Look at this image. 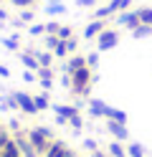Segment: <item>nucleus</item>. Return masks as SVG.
I'll use <instances>...</instances> for the list:
<instances>
[{
  "mask_svg": "<svg viewBox=\"0 0 152 157\" xmlns=\"http://www.w3.org/2000/svg\"><path fill=\"white\" fill-rule=\"evenodd\" d=\"M0 76H3V78H8V76H10V68H5L3 63H0Z\"/></svg>",
  "mask_w": 152,
  "mask_h": 157,
  "instance_id": "nucleus-38",
  "label": "nucleus"
},
{
  "mask_svg": "<svg viewBox=\"0 0 152 157\" xmlns=\"http://www.w3.org/2000/svg\"><path fill=\"white\" fill-rule=\"evenodd\" d=\"M20 61H23V66L28 68V71H38V68H41L36 53H30V51H23V53H20Z\"/></svg>",
  "mask_w": 152,
  "mask_h": 157,
  "instance_id": "nucleus-12",
  "label": "nucleus"
},
{
  "mask_svg": "<svg viewBox=\"0 0 152 157\" xmlns=\"http://www.w3.org/2000/svg\"><path fill=\"white\" fill-rule=\"evenodd\" d=\"M10 3H13L15 8H20V10H25V8H30L36 0H10Z\"/></svg>",
  "mask_w": 152,
  "mask_h": 157,
  "instance_id": "nucleus-32",
  "label": "nucleus"
},
{
  "mask_svg": "<svg viewBox=\"0 0 152 157\" xmlns=\"http://www.w3.org/2000/svg\"><path fill=\"white\" fill-rule=\"evenodd\" d=\"M58 31H61V23H56V21L46 23V36H58Z\"/></svg>",
  "mask_w": 152,
  "mask_h": 157,
  "instance_id": "nucleus-28",
  "label": "nucleus"
},
{
  "mask_svg": "<svg viewBox=\"0 0 152 157\" xmlns=\"http://www.w3.org/2000/svg\"><path fill=\"white\" fill-rule=\"evenodd\" d=\"M152 36V25H147V23H139L134 31H132V38L134 41H142V38H150Z\"/></svg>",
  "mask_w": 152,
  "mask_h": 157,
  "instance_id": "nucleus-18",
  "label": "nucleus"
},
{
  "mask_svg": "<svg viewBox=\"0 0 152 157\" xmlns=\"http://www.w3.org/2000/svg\"><path fill=\"white\" fill-rule=\"evenodd\" d=\"M10 140H13V134H8V129H3V127H0V147H5Z\"/></svg>",
  "mask_w": 152,
  "mask_h": 157,
  "instance_id": "nucleus-33",
  "label": "nucleus"
},
{
  "mask_svg": "<svg viewBox=\"0 0 152 157\" xmlns=\"http://www.w3.org/2000/svg\"><path fill=\"white\" fill-rule=\"evenodd\" d=\"M53 112H56L58 117H64V119H71V117L79 114V106H74V104H56Z\"/></svg>",
  "mask_w": 152,
  "mask_h": 157,
  "instance_id": "nucleus-11",
  "label": "nucleus"
},
{
  "mask_svg": "<svg viewBox=\"0 0 152 157\" xmlns=\"http://www.w3.org/2000/svg\"><path fill=\"white\" fill-rule=\"evenodd\" d=\"M94 68H89V66H84V68H79V71H74L71 74V89L68 91H74V94H79V96H84V99H89V91H91V84H94Z\"/></svg>",
  "mask_w": 152,
  "mask_h": 157,
  "instance_id": "nucleus-1",
  "label": "nucleus"
},
{
  "mask_svg": "<svg viewBox=\"0 0 152 157\" xmlns=\"http://www.w3.org/2000/svg\"><path fill=\"white\" fill-rule=\"evenodd\" d=\"M58 38H61V41H68V38H74V31H71L68 25H61V31H58Z\"/></svg>",
  "mask_w": 152,
  "mask_h": 157,
  "instance_id": "nucleus-31",
  "label": "nucleus"
},
{
  "mask_svg": "<svg viewBox=\"0 0 152 157\" xmlns=\"http://www.w3.org/2000/svg\"><path fill=\"white\" fill-rule=\"evenodd\" d=\"M64 152H66V144L61 142V140H53V142L48 144V150H46L43 157H64Z\"/></svg>",
  "mask_w": 152,
  "mask_h": 157,
  "instance_id": "nucleus-15",
  "label": "nucleus"
},
{
  "mask_svg": "<svg viewBox=\"0 0 152 157\" xmlns=\"http://www.w3.org/2000/svg\"><path fill=\"white\" fill-rule=\"evenodd\" d=\"M107 132L119 142H129V129L124 122H114V119H107Z\"/></svg>",
  "mask_w": 152,
  "mask_h": 157,
  "instance_id": "nucleus-6",
  "label": "nucleus"
},
{
  "mask_svg": "<svg viewBox=\"0 0 152 157\" xmlns=\"http://www.w3.org/2000/svg\"><path fill=\"white\" fill-rule=\"evenodd\" d=\"M28 36H33V38L46 36V23H30L28 25Z\"/></svg>",
  "mask_w": 152,
  "mask_h": 157,
  "instance_id": "nucleus-22",
  "label": "nucleus"
},
{
  "mask_svg": "<svg viewBox=\"0 0 152 157\" xmlns=\"http://www.w3.org/2000/svg\"><path fill=\"white\" fill-rule=\"evenodd\" d=\"M84 66H86V56H74L71 53V58H66V63H64V74H74V71H79Z\"/></svg>",
  "mask_w": 152,
  "mask_h": 157,
  "instance_id": "nucleus-9",
  "label": "nucleus"
},
{
  "mask_svg": "<svg viewBox=\"0 0 152 157\" xmlns=\"http://www.w3.org/2000/svg\"><path fill=\"white\" fill-rule=\"evenodd\" d=\"M15 99H18V109L23 112V114H28V117L38 114L36 99H33V96H30V94H25V91H15Z\"/></svg>",
  "mask_w": 152,
  "mask_h": 157,
  "instance_id": "nucleus-5",
  "label": "nucleus"
},
{
  "mask_svg": "<svg viewBox=\"0 0 152 157\" xmlns=\"http://www.w3.org/2000/svg\"><path fill=\"white\" fill-rule=\"evenodd\" d=\"M46 38V51H56V48L61 46V38L58 36H43Z\"/></svg>",
  "mask_w": 152,
  "mask_h": 157,
  "instance_id": "nucleus-27",
  "label": "nucleus"
},
{
  "mask_svg": "<svg viewBox=\"0 0 152 157\" xmlns=\"http://www.w3.org/2000/svg\"><path fill=\"white\" fill-rule=\"evenodd\" d=\"M0 21H8V10H3V8H0Z\"/></svg>",
  "mask_w": 152,
  "mask_h": 157,
  "instance_id": "nucleus-39",
  "label": "nucleus"
},
{
  "mask_svg": "<svg viewBox=\"0 0 152 157\" xmlns=\"http://www.w3.org/2000/svg\"><path fill=\"white\" fill-rule=\"evenodd\" d=\"M104 28H107V21H96V18H94L91 23H86V28H84V38H86V41H96L99 33L104 31Z\"/></svg>",
  "mask_w": 152,
  "mask_h": 157,
  "instance_id": "nucleus-7",
  "label": "nucleus"
},
{
  "mask_svg": "<svg viewBox=\"0 0 152 157\" xmlns=\"http://www.w3.org/2000/svg\"><path fill=\"white\" fill-rule=\"evenodd\" d=\"M23 81H25V84L38 81V74H36V71H23Z\"/></svg>",
  "mask_w": 152,
  "mask_h": 157,
  "instance_id": "nucleus-34",
  "label": "nucleus"
},
{
  "mask_svg": "<svg viewBox=\"0 0 152 157\" xmlns=\"http://www.w3.org/2000/svg\"><path fill=\"white\" fill-rule=\"evenodd\" d=\"M43 10H46L48 15H61V13H66V5L61 3V0H48Z\"/></svg>",
  "mask_w": 152,
  "mask_h": 157,
  "instance_id": "nucleus-17",
  "label": "nucleus"
},
{
  "mask_svg": "<svg viewBox=\"0 0 152 157\" xmlns=\"http://www.w3.org/2000/svg\"><path fill=\"white\" fill-rule=\"evenodd\" d=\"M137 15H139V23H147V25H152V8H150V5H142V8H137Z\"/></svg>",
  "mask_w": 152,
  "mask_h": 157,
  "instance_id": "nucleus-20",
  "label": "nucleus"
},
{
  "mask_svg": "<svg viewBox=\"0 0 152 157\" xmlns=\"http://www.w3.org/2000/svg\"><path fill=\"white\" fill-rule=\"evenodd\" d=\"M33 18H36V13L30 10V8H25V10H20V21H23L25 25H30V23H33Z\"/></svg>",
  "mask_w": 152,
  "mask_h": 157,
  "instance_id": "nucleus-30",
  "label": "nucleus"
},
{
  "mask_svg": "<svg viewBox=\"0 0 152 157\" xmlns=\"http://www.w3.org/2000/svg\"><path fill=\"white\" fill-rule=\"evenodd\" d=\"M25 137H28V142L33 144V150H36V152H38L41 157L46 155L48 144L53 142V140H51V137H48V134H46L43 129H41V127H33V129H25Z\"/></svg>",
  "mask_w": 152,
  "mask_h": 157,
  "instance_id": "nucleus-2",
  "label": "nucleus"
},
{
  "mask_svg": "<svg viewBox=\"0 0 152 157\" xmlns=\"http://www.w3.org/2000/svg\"><path fill=\"white\" fill-rule=\"evenodd\" d=\"M89 157H109V155L101 152V150H94V152H89Z\"/></svg>",
  "mask_w": 152,
  "mask_h": 157,
  "instance_id": "nucleus-37",
  "label": "nucleus"
},
{
  "mask_svg": "<svg viewBox=\"0 0 152 157\" xmlns=\"http://www.w3.org/2000/svg\"><path fill=\"white\" fill-rule=\"evenodd\" d=\"M33 99H36V106H38V112L48 109V104H51V101H48V94H46V91H43V94H36Z\"/></svg>",
  "mask_w": 152,
  "mask_h": 157,
  "instance_id": "nucleus-25",
  "label": "nucleus"
},
{
  "mask_svg": "<svg viewBox=\"0 0 152 157\" xmlns=\"http://www.w3.org/2000/svg\"><path fill=\"white\" fill-rule=\"evenodd\" d=\"M117 43H119V31L117 28H104L99 33V38H96V51L99 53L111 51V48H117Z\"/></svg>",
  "mask_w": 152,
  "mask_h": 157,
  "instance_id": "nucleus-3",
  "label": "nucleus"
},
{
  "mask_svg": "<svg viewBox=\"0 0 152 157\" xmlns=\"http://www.w3.org/2000/svg\"><path fill=\"white\" fill-rule=\"evenodd\" d=\"M84 147H86L89 152H94V150H99V144H96V140H91V137H86V140H84Z\"/></svg>",
  "mask_w": 152,
  "mask_h": 157,
  "instance_id": "nucleus-35",
  "label": "nucleus"
},
{
  "mask_svg": "<svg viewBox=\"0 0 152 157\" xmlns=\"http://www.w3.org/2000/svg\"><path fill=\"white\" fill-rule=\"evenodd\" d=\"M107 5H109V10H111V13L117 15V13H122V10H129L132 0H109Z\"/></svg>",
  "mask_w": 152,
  "mask_h": 157,
  "instance_id": "nucleus-19",
  "label": "nucleus"
},
{
  "mask_svg": "<svg viewBox=\"0 0 152 157\" xmlns=\"http://www.w3.org/2000/svg\"><path fill=\"white\" fill-rule=\"evenodd\" d=\"M107 155H109V157H127L124 142H119V140H111V142H109V147H107Z\"/></svg>",
  "mask_w": 152,
  "mask_h": 157,
  "instance_id": "nucleus-14",
  "label": "nucleus"
},
{
  "mask_svg": "<svg viewBox=\"0 0 152 157\" xmlns=\"http://www.w3.org/2000/svg\"><path fill=\"white\" fill-rule=\"evenodd\" d=\"M0 3H3V0H0Z\"/></svg>",
  "mask_w": 152,
  "mask_h": 157,
  "instance_id": "nucleus-40",
  "label": "nucleus"
},
{
  "mask_svg": "<svg viewBox=\"0 0 152 157\" xmlns=\"http://www.w3.org/2000/svg\"><path fill=\"white\" fill-rule=\"evenodd\" d=\"M127 157H145V147L139 142H129L127 144Z\"/></svg>",
  "mask_w": 152,
  "mask_h": 157,
  "instance_id": "nucleus-21",
  "label": "nucleus"
},
{
  "mask_svg": "<svg viewBox=\"0 0 152 157\" xmlns=\"http://www.w3.org/2000/svg\"><path fill=\"white\" fill-rule=\"evenodd\" d=\"M3 46L8 48V51H18V48H20V36H10V38L5 36L3 38Z\"/></svg>",
  "mask_w": 152,
  "mask_h": 157,
  "instance_id": "nucleus-23",
  "label": "nucleus"
},
{
  "mask_svg": "<svg viewBox=\"0 0 152 157\" xmlns=\"http://www.w3.org/2000/svg\"><path fill=\"white\" fill-rule=\"evenodd\" d=\"M114 23H117V25H122V28H129V33H132V31H134V28L139 25L137 8H134V10H122V13H117V15H114Z\"/></svg>",
  "mask_w": 152,
  "mask_h": 157,
  "instance_id": "nucleus-4",
  "label": "nucleus"
},
{
  "mask_svg": "<svg viewBox=\"0 0 152 157\" xmlns=\"http://www.w3.org/2000/svg\"><path fill=\"white\" fill-rule=\"evenodd\" d=\"M76 5H79V8H94L96 0H76Z\"/></svg>",
  "mask_w": 152,
  "mask_h": 157,
  "instance_id": "nucleus-36",
  "label": "nucleus"
},
{
  "mask_svg": "<svg viewBox=\"0 0 152 157\" xmlns=\"http://www.w3.org/2000/svg\"><path fill=\"white\" fill-rule=\"evenodd\" d=\"M86 66H89V68H96V66H99V51L86 53Z\"/></svg>",
  "mask_w": 152,
  "mask_h": 157,
  "instance_id": "nucleus-29",
  "label": "nucleus"
},
{
  "mask_svg": "<svg viewBox=\"0 0 152 157\" xmlns=\"http://www.w3.org/2000/svg\"><path fill=\"white\" fill-rule=\"evenodd\" d=\"M104 119H114V122H124V124H127V112L117 109V106H107V112H104Z\"/></svg>",
  "mask_w": 152,
  "mask_h": 157,
  "instance_id": "nucleus-16",
  "label": "nucleus"
},
{
  "mask_svg": "<svg viewBox=\"0 0 152 157\" xmlns=\"http://www.w3.org/2000/svg\"><path fill=\"white\" fill-rule=\"evenodd\" d=\"M86 106H89V114L91 117H104V112H107V101H101V99H96V96H89L86 99Z\"/></svg>",
  "mask_w": 152,
  "mask_h": 157,
  "instance_id": "nucleus-8",
  "label": "nucleus"
},
{
  "mask_svg": "<svg viewBox=\"0 0 152 157\" xmlns=\"http://www.w3.org/2000/svg\"><path fill=\"white\" fill-rule=\"evenodd\" d=\"M94 18H96V21H107V18H114V13L109 10V5H101V8L94 10Z\"/></svg>",
  "mask_w": 152,
  "mask_h": 157,
  "instance_id": "nucleus-24",
  "label": "nucleus"
},
{
  "mask_svg": "<svg viewBox=\"0 0 152 157\" xmlns=\"http://www.w3.org/2000/svg\"><path fill=\"white\" fill-rule=\"evenodd\" d=\"M36 74H38V81H41V86H43V91L48 94V89L53 86V71H51L48 66H41Z\"/></svg>",
  "mask_w": 152,
  "mask_h": 157,
  "instance_id": "nucleus-10",
  "label": "nucleus"
},
{
  "mask_svg": "<svg viewBox=\"0 0 152 157\" xmlns=\"http://www.w3.org/2000/svg\"><path fill=\"white\" fill-rule=\"evenodd\" d=\"M68 127H74V132H81V129H84V117H81V112L68 119Z\"/></svg>",
  "mask_w": 152,
  "mask_h": 157,
  "instance_id": "nucleus-26",
  "label": "nucleus"
},
{
  "mask_svg": "<svg viewBox=\"0 0 152 157\" xmlns=\"http://www.w3.org/2000/svg\"><path fill=\"white\" fill-rule=\"evenodd\" d=\"M0 157H23V152H20L15 140H10L5 147H0Z\"/></svg>",
  "mask_w": 152,
  "mask_h": 157,
  "instance_id": "nucleus-13",
  "label": "nucleus"
}]
</instances>
